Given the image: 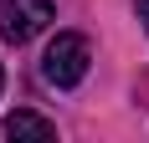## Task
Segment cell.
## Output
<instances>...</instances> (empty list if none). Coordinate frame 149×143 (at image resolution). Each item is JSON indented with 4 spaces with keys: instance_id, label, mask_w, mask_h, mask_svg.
Here are the masks:
<instances>
[{
    "instance_id": "6da1fadb",
    "label": "cell",
    "mask_w": 149,
    "mask_h": 143,
    "mask_svg": "<svg viewBox=\"0 0 149 143\" xmlns=\"http://www.w3.org/2000/svg\"><path fill=\"white\" fill-rule=\"evenodd\" d=\"M88 36H77V31H57L52 36V46H46V56H41V77L52 87H77L82 77H88Z\"/></svg>"
},
{
    "instance_id": "7a4b0ae2",
    "label": "cell",
    "mask_w": 149,
    "mask_h": 143,
    "mask_svg": "<svg viewBox=\"0 0 149 143\" xmlns=\"http://www.w3.org/2000/svg\"><path fill=\"white\" fill-rule=\"evenodd\" d=\"M52 15H57L52 0H0V41L26 46L36 31L52 26Z\"/></svg>"
},
{
    "instance_id": "3957f363",
    "label": "cell",
    "mask_w": 149,
    "mask_h": 143,
    "mask_svg": "<svg viewBox=\"0 0 149 143\" xmlns=\"http://www.w3.org/2000/svg\"><path fill=\"white\" fill-rule=\"evenodd\" d=\"M5 133H10V138H21V133L52 138V133H57V123H52V118H41V113H26V107H15V113L5 118Z\"/></svg>"
},
{
    "instance_id": "277c9868",
    "label": "cell",
    "mask_w": 149,
    "mask_h": 143,
    "mask_svg": "<svg viewBox=\"0 0 149 143\" xmlns=\"http://www.w3.org/2000/svg\"><path fill=\"white\" fill-rule=\"evenodd\" d=\"M134 10H139V21H144V31H149V0H134Z\"/></svg>"
},
{
    "instance_id": "5b68a950",
    "label": "cell",
    "mask_w": 149,
    "mask_h": 143,
    "mask_svg": "<svg viewBox=\"0 0 149 143\" xmlns=\"http://www.w3.org/2000/svg\"><path fill=\"white\" fill-rule=\"evenodd\" d=\"M0 87H5V67H0Z\"/></svg>"
}]
</instances>
